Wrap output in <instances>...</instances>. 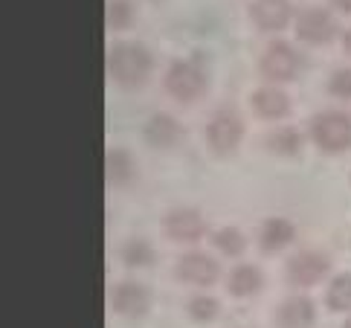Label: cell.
Here are the masks:
<instances>
[{
  "label": "cell",
  "mask_w": 351,
  "mask_h": 328,
  "mask_svg": "<svg viewBox=\"0 0 351 328\" xmlns=\"http://www.w3.org/2000/svg\"><path fill=\"white\" fill-rule=\"evenodd\" d=\"M331 3L340 9V12H351V0H331Z\"/></svg>",
  "instance_id": "d4e9b609"
},
{
  "label": "cell",
  "mask_w": 351,
  "mask_h": 328,
  "mask_svg": "<svg viewBox=\"0 0 351 328\" xmlns=\"http://www.w3.org/2000/svg\"><path fill=\"white\" fill-rule=\"evenodd\" d=\"M206 87V73L197 61H174L166 73V91L180 99V102H192L204 93Z\"/></svg>",
  "instance_id": "3957f363"
},
{
  "label": "cell",
  "mask_w": 351,
  "mask_h": 328,
  "mask_svg": "<svg viewBox=\"0 0 351 328\" xmlns=\"http://www.w3.org/2000/svg\"><path fill=\"white\" fill-rule=\"evenodd\" d=\"M253 108L261 113V117L276 119V117H285L291 105H287V96L282 91H276V87H261V91H256V96H253Z\"/></svg>",
  "instance_id": "9a60e30c"
},
{
  "label": "cell",
  "mask_w": 351,
  "mask_h": 328,
  "mask_svg": "<svg viewBox=\"0 0 351 328\" xmlns=\"http://www.w3.org/2000/svg\"><path fill=\"white\" fill-rule=\"evenodd\" d=\"M131 23V3L128 0H110L108 3V27L125 30Z\"/></svg>",
  "instance_id": "7402d4cb"
},
{
  "label": "cell",
  "mask_w": 351,
  "mask_h": 328,
  "mask_svg": "<svg viewBox=\"0 0 351 328\" xmlns=\"http://www.w3.org/2000/svg\"><path fill=\"white\" fill-rule=\"evenodd\" d=\"M204 230H206V224L195 209H174L166 218V233L174 242H197L204 235Z\"/></svg>",
  "instance_id": "ba28073f"
},
{
  "label": "cell",
  "mask_w": 351,
  "mask_h": 328,
  "mask_svg": "<svg viewBox=\"0 0 351 328\" xmlns=\"http://www.w3.org/2000/svg\"><path fill=\"white\" fill-rule=\"evenodd\" d=\"M250 15L258 23V30L273 32V30H282L291 21V3L287 0H253Z\"/></svg>",
  "instance_id": "30bf717a"
},
{
  "label": "cell",
  "mask_w": 351,
  "mask_h": 328,
  "mask_svg": "<svg viewBox=\"0 0 351 328\" xmlns=\"http://www.w3.org/2000/svg\"><path fill=\"white\" fill-rule=\"evenodd\" d=\"M122 259H125V264H131V268H143V264H152L154 250L148 242H143V238H134V242L125 244Z\"/></svg>",
  "instance_id": "ffe728a7"
},
{
  "label": "cell",
  "mask_w": 351,
  "mask_h": 328,
  "mask_svg": "<svg viewBox=\"0 0 351 328\" xmlns=\"http://www.w3.org/2000/svg\"><path fill=\"white\" fill-rule=\"evenodd\" d=\"M114 308L125 317H140L148 308V291L136 282H122L114 291Z\"/></svg>",
  "instance_id": "8fae6325"
},
{
  "label": "cell",
  "mask_w": 351,
  "mask_h": 328,
  "mask_svg": "<svg viewBox=\"0 0 351 328\" xmlns=\"http://www.w3.org/2000/svg\"><path fill=\"white\" fill-rule=\"evenodd\" d=\"M180 137V125L174 122L169 113H157V117H152V122L145 125V140L157 145V148H169L178 143Z\"/></svg>",
  "instance_id": "4fadbf2b"
},
{
  "label": "cell",
  "mask_w": 351,
  "mask_h": 328,
  "mask_svg": "<svg viewBox=\"0 0 351 328\" xmlns=\"http://www.w3.org/2000/svg\"><path fill=\"white\" fill-rule=\"evenodd\" d=\"M108 73L125 87H140L152 73V56L140 44H117L110 47Z\"/></svg>",
  "instance_id": "6da1fadb"
},
{
  "label": "cell",
  "mask_w": 351,
  "mask_h": 328,
  "mask_svg": "<svg viewBox=\"0 0 351 328\" xmlns=\"http://www.w3.org/2000/svg\"><path fill=\"white\" fill-rule=\"evenodd\" d=\"M241 131H244V125H241V119H238V113L223 108L209 119L206 140H209L215 154H230V151L238 145V140H241Z\"/></svg>",
  "instance_id": "277c9868"
},
{
  "label": "cell",
  "mask_w": 351,
  "mask_h": 328,
  "mask_svg": "<svg viewBox=\"0 0 351 328\" xmlns=\"http://www.w3.org/2000/svg\"><path fill=\"white\" fill-rule=\"evenodd\" d=\"M311 137H313V143L322 151H328V154L348 151L351 148V119L340 110L319 113V117L311 122Z\"/></svg>",
  "instance_id": "7a4b0ae2"
},
{
  "label": "cell",
  "mask_w": 351,
  "mask_h": 328,
  "mask_svg": "<svg viewBox=\"0 0 351 328\" xmlns=\"http://www.w3.org/2000/svg\"><path fill=\"white\" fill-rule=\"evenodd\" d=\"M325 273H328V259L322 253H313V250H305V253L293 256L291 264H287V279H291V285H296V288L317 285Z\"/></svg>",
  "instance_id": "52a82bcc"
},
{
  "label": "cell",
  "mask_w": 351,
  "mask_h": 328,
  "mask_svg": "<svg viewBox=\"0 0 351 328\" xmlns=\"http://www.w3.org/2000/svg\"><path fill=\"white\" fill-rule=\"evenodd\" d=\"M328 308L351 311V276H337L328 288Z\"/></svg>",
  "instance_id": "d6986e66"
},
{
  "label": "cell",
  "mask_w": 351,
  "mask_h": 328,
  "mask_svg": "<svg viewBox=\"0 0 351 328\" xmlns=\"http://www.w3.org/2000/svg\"><path fill=\"white\" fill-rule=\"evenodd\" d=\"M299 70V53L287 41H276L261 56V73L270 82H291Z\"/></svg>",
  "instance_id": "5b68a950"
},
{
  "label": "cell",
  "mask_w": 351,
  "mask_h": 328,
  "mask_svg": "<svg viewBox=\"0 0 351 328\" xmlns=\"http://www.w3.org/2000/svg\"><path fill=\"white\" fill-rule=\"evenodd\" d=\"M293 224L285 221V218H270L265 221V226H261V247L267 250V253H273V250H282L293 242Z\"/></svg>",
  "instance_id": "5bb4252c"
},
{
  "label": "cell",
  "mask_w": 351,
  "mask_h": 328,
  "mask_svg": "<svg viewBox=\"0 0 351 328\" xmlns=\"http://www.w3.org/2000/svg\"><path fill=\"white\" fill-rule=\"evenodd\" d=\"M131 178H134V160H131V154H128V151H122V148L110 151V154H108V180L110 183H128Z\"/></svg>",
  "instance_id": "e0dca14e"
},
{
  "label": "cell",
  "mask_w": 351,
  "mask_h": 328,
  "mask_svg": "<svg viewBox=\"0 0 351 328\" xmlns=\"http://www.w3.org/2000/svg\"><path fill=\"white\" fill-rule=\"evenodd\" d=\"M299 145H302V134L296 128H279L267 134V148L276 151V154H296Z\"/></svg>",
  "instance_id": "ac0fdd59"
},
{
  "label": "cell",
  "mask_w": 351,
  "mask_h": 328,
  "mask_svg": "<svg viewBox=\"0 0 351 328\" xmlns=\"http://www.w3.org/2000/svg\"><path fill=\"white\" fill-rule=\"evenodd\" d=\"M279 325L282 328H311L313 325V305L305 296H291L285 299L279 308Z\"/></svg>",
  "instance_id": "7c38bea8"
},
{
  "label": "cell",
  "mask_w": 351,
  "mask_h": 328,
  "mask_svg": "<svg viewBox=\"0 0 351 328\" xmlns=\"http://www.w3.org/2000/svg\"><path fill=\"white\" fill-rule=\"evenodd\" d=\"M328 91L337 99H351V70H337L328 82Z\"/></svg>",
  "instance_id": "cb8c5ba5"
},
{
  "label": "cell",
  "mask_w": 351,
  "mask_h": 328,
  "mask_svg": "<svg viewBox=\"0 0 351 328\" xmlns=\"http://www.w3.org/2000/svg\"><path fill=\"white\" fill-rule=\"evenodd\" d=\"M215 244L221 253H227V256H238L244 250V235L235 230V226H223V230L215 233Z\"/></svg>",
  "instance_id": "44dd1931"
},
{
  "label": "cell",
  "mask_w": 351,
  "mask_h": 328,
  "mask_svg": "<svg viewBox=\"0 0 351 328\" xmlns=\"http://www.w3.org/2000/svg\"><path fill=\"white\" fill-rule=\"evenodd\" d=\"M189 314H192L195 320L206 323V320H212V317L218 314V302L209 299V296H195V299L189 302Z\"/></svg>",
  "instance_id": "603a6c76"
},
{
  "label": "cell",
  "mask_w": 351,
  "mask_h": 328,
  "mask_svg": "<svg viewBox=\"0 0 351 328\" xmlns=\"http://www.w3.org/2000/svg\"><path fill=\"white\" fill-rule=\"evenodd\" d=\"M178 276L189 285H212L218 279V264L204 253H189L178 261Z\"/></svg>",
  "instance_id": "9c48e42d"
},
{
  "label": "cell",
  "mask_w": 351,
  "mask_h": 328,
  "mask_svg": "<svg viewBox=\"0 0 351 328\" xmlns=\"http://www.w3.org/2000/svg\"><path fill=\"white\" fill-rule=\"evenodd\" d=\"M227 288H230V294H235V296H250V294H256L258 288H261V273H258V268H253V264H241V268H235V270L230 273Z\"/></svg>",
  "instance_id": "2e32d148"
},
{
  "label": "cell",
  "mask_w": 351,
  "mask_h": 328,
  "mask_svg": "<svg viewBox=\"0 0 351 328\" xmlns=\"http://www.w3.org/2000/svg\"><path fill=\"white\" fill-rule=\"evenodd\" d=\"M343 41H346V49H348V53H351V30L346 32V38H343Z\"/></svg>",
  "instance_id": "484cf974"
},
{
  "label": "cell",
  "mask_w": 351,
  "mask_h": 328,
  "mask_svg": "<svg viewBox=\"0 0 351 328\" xmlns=\"http://www.w3.org/2000/svg\"><path fill=\"white\" fill-rule=\"evenodd\" d=\"M337 32V23L334 18L328 15L325 9H305V12H299V18H296V35L302 38V41L308 44H325V41H331Z\"/></svg>",
  "instance_id": "8992f818"
},
{
  "label": "cell",
  "mask_w": 351,
  "mask_h": 328,
  "mask_svg": "<svg viewBox=\"0 0 351 328\" xmlns=\"http://www.w3.org/2000/svg\"><path fill=\"white\" fill-rule=\"evenodd\" d=\"M343 328H351V320H348V323H346V325H343Z\"/></svg>",
  "instance_id": "4316f807"
}]
</instances>
